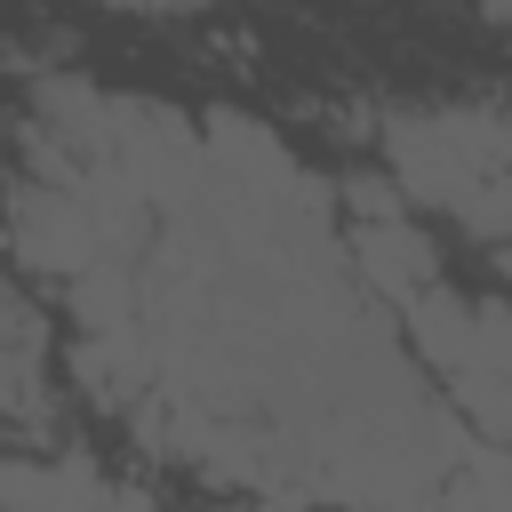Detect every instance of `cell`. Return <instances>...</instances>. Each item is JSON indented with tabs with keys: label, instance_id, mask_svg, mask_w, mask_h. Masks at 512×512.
Here are the masks:
<instances>
[{
	"label": "cell",
	"instance_id": "cell-1",
	"mask_svg": "<svg viewBox=\"0 0 512 512\" xmlns=\"http://www.w3.org/2000/svg\"><path fill=\"white\" fill-rule=\"evenodd\" d=\"M376 152H384V176L400 184L408 208L456 216L480 176L512 168V104H496V96L400 104L376 120Z\"/></svg>",
	"mask_w": 512,
	"mask_h": 512
},
{
	"label": "cell",
	"instance_id": "cell-2",
	"mask_svg": "<svg viewBox=\"0 0 512 512\" xmlns=\"http://www.w3.org/2000/svg\"><path fill=\"white\" fill-rule=\"evenodd\" d=\"M344 256H352V272H360V288L376 296V304H408V296H424L432 280H448L440 272V248H432V232L408 216V208H384V216H352V232H344Z\"/></svg>",
	"mask_w": 512,
	"mask_h": 512
},
{
	"label": "cell",
	"instance_id": "cell-3",
	"mask_svg": "<svg viewBox=\"0 0 512 512\" xmlns=\"http://www.w3.org/2000/svg\"><path fill=\"white\" fill-rule=\"evenodd\" d=\"M48 408V312L24 288H0V424Z\"/></svg>",
	"mask_w": 512,
	"mask_h": 512
},
{
	"label": "cell",
	"instance_id": "cell-4",
	"mask_svg": "<svg viewBox=\"0 0 512 512\" xmlns=\"http://www.w3.org/2000/svg\"><path fill=\"white\" fill-rule=\"evenodd\" d=\"M128 488L104 480L88 456H0V504H120Z\"/></svg>",
	"mask_w": 512,
	"mask_h": 512
},
{
	"label": "cell",
	"instance_id": "cell-5",
	"mask_svg": "<svg viewBox=\"0 0 512 512\" xmlns=\"http://www.w3.org/2000/svg\"><path fill=\"white\" fill-rule=\"evenodd\" d=\"M112 8H128V16H200L216 0H112Z\"/></svg>",
	"mask_w": 512,
	"mask_h": 512
},
{
	"label": "cell",
	"instance_id": "cell-6",
	"mask_svg": "<svg viewBox=\"0 0 512 512\" xmlns=\"http://www.w3.org/2000/svg\"><path fill=\"white\" fill-rule=\"evenodd\" d=\"M480 24H512V0H480Z\"/></svg>",
	"mask_w": 512,
	"mask_h": 512
}]
</instances>
